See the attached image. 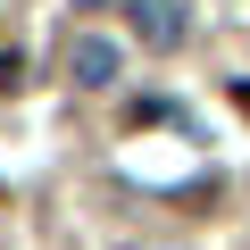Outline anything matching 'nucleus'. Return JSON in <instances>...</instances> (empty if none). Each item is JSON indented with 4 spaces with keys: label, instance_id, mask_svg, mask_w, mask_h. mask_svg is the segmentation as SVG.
Instances as JSON below:
<instances>
[{
    "label": "nucleus",
    "instance_id": "1",
    "mask_svg": "<svg viewBox=\"0 0 250 250\" xmlns=\"http://www.w3.org/2000/svg\"><path fill=\"white\" fill-rule=\"evenodd\" d=\"M67 75H75L83 92H108V83L125 75V50H117L108 34H75V42H67Z\"/></svg>",
    "mask_w": 250,
    "mask_h": 250
},
{
    "label": "nucleus",
    "instance_id": "2",
    "mask_svg": "<svg viewBox=\"0 0 250 250\" xmlns=\"http://www.w3.org/2000/svg\"><path fill=\"white\" fill-rule=\"evenodd\" d=\"M125 25H134V42H150V50L184 42V9L175 0H125Z\"/></svg>",
    "mask_w": 250,
    "mask_h": 250
}]
</instances>
